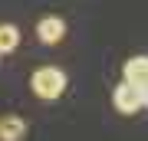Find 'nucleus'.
I'll return each mask as SVG.
<instances>
[{
    "mask_svg": "<svg viewBox=\"0 0 148 141\" xmlns=\"http://www.w3.org/2000/svg\"><path fill=\"white\" fill-rule=\"evenodd\" d=\"M30 89L43 102H56L59 95L66 92V72L56 69V66H40L36 72L30 76Z\"/></svg>",
    "mask_w": 148,
    "mask_h": 141,
    "instance_id": "1",
    "label": "nucleus"
},
{
    "mask_svg": "<svg viewBox=\"0 0 148 141\" xmlns=\"http://www.w3.org/2000/svg\"><path fill=\"white\" fill-rule=\"evenodd\" d=\"M112 105H115V112H122V115H135L138 108H145L142 105V89H135L132 82L122 79V85H115V92H112Z\"/></svg>",
    "mask_w": 148,
    "mask_h": 141,
    "instance_id": "2",
    "label": "nucleus"
},
{
    "mask_svg": "<svg viewBox=\"0 0 148 141\" xmlns=\"http://www.w3.org/2000/svg\"><path fill=\"white\" fill-rule=\"evenodd\" d=\"M63 36H66V20L63 16H43L36 23V40L46 43V46H56Z\"/></svg>",
    "mask_w": 148,
    "mask_h": 141,
    "instance_id": "3",
    "label": "nucleus"
},
{
    "mask_svg": "<svg viewBox=\"0 0 148 141\" xmlns=\"http://www.w3.org/2000/svg\"><path fill=\"white\" fill-rule=\"evenodd\" d=\"M122 72H125V82H132L135 89H145L148 85V56H132Z\"/></svg>",
    "mask_w": 148,
    "mask_h": 141,
    "instance_id": "4",
    "label": "nucleus"
},
{
    "mask_svg": "<svg viewBox=\"0 0 148 141\" xmlns=\"http://www.w3.org/2000/svg\"><path fill=\"white\" fill-rule=\"evenodd\" d=\"M27 138V121L20 115H3L0 118V141H23Z\"/></svg>",
    "mask_w": 148,
    "mask_h": 141,
    "instance_id": "5",
    "label": "nucleus"
},
{
    "mask_svg": "<svg viewBox=\"0 0 148 141\" xmlns=\"http://www.w3.org/2000/svg\"><path fill=\"white\" fill-rule=\"evenodd\" d=\"M16 46H20V30L13 23H0V56L13 52Z\"/></svg>",
    "mask_w": 148,
    "mask_h": 141,
    "instance_id": "6",
    "label": "nucleus"
},
{
    "mask_svg": "<svg viewBox=\"0 0 148 141\" xmlns=\"http://www.w3.org/2000/svg\"><path fill=\"white\" fill-rule=\"evenodd\" d=\"M142 105H145V108H148V85H145V89H142Z\"/></svg>",
    "mask_w": 148,
    "mask_h": 141,
    "instance_id": "7",
    "label": "nucleus"
}]
</instances>
